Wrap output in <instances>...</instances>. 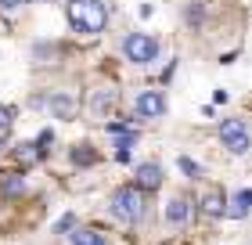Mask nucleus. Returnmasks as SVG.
Wrapping results in <instances>:
<instances>
[{"label": "nucleus", "mask_w": 252, "mask_h": 245, "mask_svg": "<svg viewBox=\"0 0 252 245\" xmlns=\"http://www.w3.org/2000/svg\"><path fill=\"white\" fill-rule=\"evenodd\" d=\"M177 166L184 170V173H188L191 180H198V177H202V166H198V162H191L188 155H180V159H177Z\"/></svg>", "instance_id": "dca6fc26"}, {"label": "nucleus", "mask_w": 252, "mask_h": 245, "mask_svg": "<svg viewBox=\"0 0 252 245\" xmlns=\"http://www.w3.org/2000/svg\"><path fill=\"white\" fill-rule=\"evenodd\" d=\"M166 224L169 227H188L191 224V198L188 195H173L166 202Z\"/></svg>", "instance_id": "0eeeda50"}, {"label": "nucleus", "mask_w": 252, "mask_h": 245, "mask_svg": "<svg viewBox=\"0 0 252 245\" xmlns=\"http://www.w3.org/2000/svg\"><path fill=\"white\" fill-rule=\"evenodd\" d=\"M65 18L68 26L83 36H97L108 26V4L105 0H68L65 4Z\"/></svg>", "instance_id": "f257e3e1"}, {"label": "nucleus", "mask_w": 252, "mask_h": 245, "mask_svg": "<svg viewBox=\"0 0 252 245\" xmlns=\"http://www.w3.org/2000/svg\"><path fill=\"white\" fill-rule=\"evenodd\" d=\"M22 4H26V0H0V11H4V15H15V11H22Z\"/></svg>", "instance_id": "a211bd4d"}, {"label": "nucleus", "mask_w": 252, "mask_h": 245, "mask_svg": "<svg viewBox=\"0 0 252 245\" xmlns=\"http://www.w3.org/2000/svg\"><path fill=\"white\" fill-rule=\"evenodd\" d=\"M11 119H15V112H11V108H4V105H0V137H4V134L11 130Z\"/></svg>", "instance_id": "f3484780"}, {"label": "nucleus", "mask_w": 252, "mask_h": 245, "mask_svg": "<svg viewBox=\"0 0 252 245\" xmlns=\"http://www.w3.org/2000/svg\"><path fill=\"white\" fill-rule=\"evenodd\" d=\"M112 101H116L112 90H97V94L90 98V112H94V115H105V112L112 108Z\"/></svg>", "instance_id": "f8f14e48"}, {"label": "nucleus", "mask_w": 252, "mask_h": 245, "mask_svg": "<svg viewBox=\"0 0 252 245\" xmlns=\"http://www.w3.org/2000/svg\"><path fill=\"white\" fill-rule=\"evenodd\" d=\"M220 144L231 151V155H245L252 148V130L245 119H223L220 123Z\"/></svg>", "instance_id": "20e7f679"}, {"label": "nucleus", "mask_w": 252, "mask_h": 245, "mask_svg": "<svg viewBox=\"0 0 252 245\" xmlns=\"http://www.w3.org/2000/svg\"><path fill=\"white\" fill-rule=\"evenodd\" d=\"M249 213H252V188L231 195V202H227V213H223V216H231V220H245Z\"/></svg>", "instance_id": "1a4fd4ad"}, {"label": "nucleus", "mask_w": 252, "mask_h": 245, "mask_svg": "<svg viewBox=\"0 0 252 245\" xmlns=\"http://www.w3.org/2000/svg\"><path fill=\"white\" fill-rule=\"evenodd\" d=\"M15 155H18L22 166H32V162H40V159H43V148H40V144H32V141H26V144H18V148H15Z\"/></svg>", "instance_id": "9b49d317"}, {"label": "nucleus", "mask_w": 252, "mask_h": 245, "mask_svg": "<svg viewBox=\"0 0 252 245\" xmlns=\"http://www.w3.org/2000/svg\"><path fill=\"white\" fill-rule=\"evenodd\" d=\"M0 191L4 195H22L26 191V180H22L18 173H4V177H0Z\"/></svg>", "instance_id": "ddd939ff"}, {"label": "nucleus", "mask_w": 252, "mask_h": 245, "mask_svg": "<svg viewBox=\"0 0 252 245\" xmlns=\"http://www.w3.org/2000/svg\"><path fill=\"white\" fill-rule=\"evenodd\" d=\"M133 108H137L141 119H162L166 115V98L158 94V90H141L137 101H133Z\"/></svg>", "instance_id": "423d86ee"}, {"label": "nucleus", "mask_w": 252, "mask_h": 245, "mask_svg": "<svg viewBox=\"0 0 252 245\" xmlns=\"http://www.w3.org/2000/svg\"><path fill=\"white\" fill-rule=\"evenodd\" d=\"M202 213L205 216H223L227 213V202H223V191L220 188H209L202 195Z\"/></svg>", "instance_id": "9d476101"}, {"label": "nucleus", "mask_w": 252, "mask_h": 245, "mask_svg": "<svg viewBox=\"0 0 252 245\" xmlns=\"http://www.w3.org/2000/svg\"><path fill=\"white\" fill-rule=\"evenodd\" d=\"M72 162H79V166H87V162H97V155L90 151L87 144H76L72 148Z\"/></svg>", "instance_id": "2eb2a0df"}, {"label": "nucleus", "mask_w": 252, "mask_h": 245, "mask_svg": "<svg viewBox=\"0 0 252 245\" xmlns=\"http://www.w3.org/2000/svg\"><path fill=\"white\" fill-rule=\"evenodd\" d=\"M72 245H108V238L97 231H72Z\"/></svg>", "instance_id": "4468645a"}, {"label": "nucleus", "mask_w": 252, "mask_h": 245, "mask_svg": "<svg viewBox=\"0 0 252 245\" xmlns=\"http://www.w3.org/2000/svg\"><path fill=\"white\" fill-rule=\"evenodd\" d=\"M123 54H126V62H133V65H152L158 58V40L152 33H130V36L123 40Z\"/></svg>", "instance_id": "7ed1b4c3"}, {"label": "nucleus", "mask_w": 252, "mask_h": 245, "mask_svg": "<svg viewBox=\"0 0 252 245\" xmlns=\"http://www.w3.org/2000/svg\"><path fill=\"white\" fill-rule=\"evenodd\" d=\"M137 188L158 191L162 188V166H158V162H141V166H137Z\"/></svg>", "instance_id": "6e6552de"}, {"label": "nucleus", "mask_w": 252, "mask_h": 245, "mask_svg": "<svg viewBox=\"0 0 252 245\" xmlns=\"http://www.w3.org/2000/svg\"><path fill=\"white\" fill-rule=\"evenodd\" d=\"M47 108H51V115H54V119L68 123V119H76L79 101H76V94H72V90H54V94L47 98Z\"/></svg>", "instance_id": "39448f33"}, {"label": "nucleus", "mask_w": 252, "mask_h": 245, "mask_svg": "<svg viewBox=\"0 0 252 245\" xmlns=\"http://www.w3.org/2000/svg\"><path fill=\"white\" fill-rule=\"evenodd\" d=\"M108 206H112V216L119 220V224H137V220L144 216V188H119V191H112L108 198Z\"/></svg>", "instance_id": "f03ea898"}]
</instances>
